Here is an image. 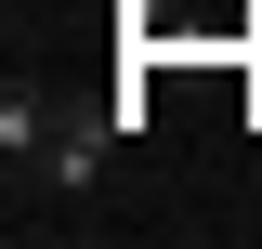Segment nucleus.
<instances>
[{"mask_svg": "<svg viewBox=\"0 0 262 249\" xmlns=\"http://www.w3.org/2000/svg\"><path fill=\"white\" fill-rule=\"evenodd\" d=\"M131 131H144V105H53V144H39V184H53V197H92L105 184V157H118L131 144Z\"/></svg>", "mask_w": 262, "mask_h": 249, "instance_id": "f257e3e1", "label": "nucleus"}, {"mask_svg": "<svg viewBox=\"0 0 262 249\" xmlns=\"http://www.w3.org/2000/svg\"><path fill=\"white\" fill-rule=\"evenodd\" d=\"M53 105H66V92H27V79L0 92V157H13V184H27V171H39V144H53Z\"/></svg>", "mask_w": 262, "mask_h": 249, "instance_id": "f03ea898", "label": "nucleus"}]
</instances>
